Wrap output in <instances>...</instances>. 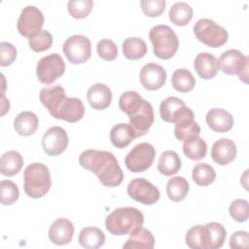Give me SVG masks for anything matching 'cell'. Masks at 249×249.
<instances>
[{
    "label": "cell",
    "instance_id": "6da1fadb",
    "mask_svg": "<svg viewBox=\"0 0 249 249\" xmlns=\"http://www.w3.org/2000/svg\"><path fill=\"white\" fill-rule=\"evenodd\" d=\"M79 163L94 173L99 182L106 187H116L123 182L124 174L119 162L114 154L108 151L86 150L80 155Z\"/></svg>",
    "mask_w": 249,
    "mask_h": 249
},
{
    "label": "cell",
    "instance_id": "7a4b0ae2",
    "mask_svg": "<svg viewBox=\"0 0 249 249\" xmlns=\"http://www.w3.org/2000/svg\"><path fill=\"white\" fill-rule=\"evenodd\" d=\"M119 107L129 119L135 137L145 135L154 123V109L150 102L133 90L124 92L119 99Z\"/></svg>",
    "mask_w": 249,
    "mask_h": 249
},
{
    "label": "cell",
    "instance_id": "3957f363",
    "mask_svg": "<svg viewBox=\"0 0 249 249\" xmlns=\"http://www.w3.org/2000/svg\"><path fill=\"white\" fill-rule=\"evenodd\" d=\"M144 216L135 207H119L105 220L106 230L113 235L132 234L143 227Z\"/></svg>",
    "mask_w": 249,
    "mask_h": 249
},
{
    "label": "cell",
    "instance_id": "277c9868",
    "mask_svg": "<svg viewBox=\"0 0 249 249\" xmlns=\"http://www.w3.org/2000/svg\"><path fill=\"white\" fill-rule=\"evenodd\" d=\"M23 189L33 198L44 196L52 185L49 168L41 162H33L26 166L23 173Z\"/></svg>",
    "mask_w": 249,
    "mask_h": 249
},
{
    "label": "cell",
    "instance_id": "5b68a950",
    "mask_svg": "<svg viewBox=\"0 0 249 249\" xmlns=\"http://www.w3.org/2000/svg\"><path fill=\"white\" fill-rule=\"evenodd\" d=\"M149 38L153 45V51L157 57L169 59L177 52L179 39L175 31L168 25L159 24L151 28Z\"/></svg>",
    "mask_w": 249,
    "mask_h": 249
},
{
    "label": "cell",
    "instance_id": "8992f818",
    "mask_svg": "<svg viewBox=\"0 0 249 249\" xmlns=\"http://www.w3.org/2000/svg\"><path fill=\"white\" fill-rule=\"evenodd\" d=\"M196 39L211 48H219L228 41V31L209 18H200L194 25Z\"/></svg>",
    "mask_w": 249,
    "mask_h": 249
},
{
    "label": "cell",
    "instance_id": "52a82bcc",
    "mask_svg": "<svg viewBox=\"0 0 249 249\" xmlns=\"http://www.w3.org/2000/svg\"><path fill=\"white\" fill-rule=\"evenodd\" d=\"M155 156L156 150L154 146L148 142H142L130 150L124 159V163L131 172H144L152 165Z\"/></svg>",
    "mask_w": 249,
    "mask_h": 249
},
{
    "label": "cell",
    "instance_id": "ba28073f",
    "mask_svg": "<svg viewBox=\"0 0 249 249\" xmlns=\"http://www.w3.org/2000/svg\"><path fill=\"white\" fill-rule=\"evenodd\" d=\"M65 63L58 53H50L42 57L36 66V74L39 81L43 84L50 85L63 75Z\"/></svg>",
    "mask_w": 249,
    "mask_h": 249
},
{
    "label": "cell",
    "instance_id": "9c48e42d",
    "mask_svg": "<svg viewBox=\"0 0 249 249\" xmlns=\"http://www.w3.org/2000/svg\"><path fill=\"white\" fill-rule=\"evenodd\" d=\"M219 69L228 75H238L239 79L247 83L248 56L240 51L231 49L224 52L219 58Z\"/></svg>",
    "mask_w": 249,
    "mask_h": 249
},
{
    "label": "cell",
    "instance_id": "30bf717a",
    "mask_svg": "<svg viewBox=\"0 0 249 249\" xmlns=\"http://www.w3.org/2000/svg\"><path fill=\"white\" fill-rule=\"evenodd\" d=\"M63 53L69 62L82 64L88 61L91 54V44L84 35H72L63 44Z\"/></svg>",
    "mask_w": 249,
    "mask_h": 249
},
{
    "label": "cell",
    "instance_id": "8fae6325",
    "mask_svg": "<svg viewBox=\"0 0 249 249\" xmlns=\"http://www.w3.org/2000/svg\"><path fill=\"white\" fill-rule=\"evenodd\" d=\"M43 25V13L37 7L31 5L22 9L17 23L19 34L29 39L41 32Z\"/></svg>",
    "mask_w": 249,
    "mask_h": 249
},
{
    "label": "cell",
    "instance_id": "7c38bea8",
    "mask_svg": "<svg viewBox=\"0 0 249 249\" xmlns=\"http://www.w3.org/2000/svg\"><path fill=\"white\" fill-rule=\"evenodd\" d=\"M129 197L146 205H152L159 201L160 194L159 189L145 178L132 179L127 185Z\"/></svg>",
    "mask_w": 249,
    "mask_h": 249
},
{
    "label": "cell",
    "instance_id": "4fadbf2b",
    "mask_svg": "<svg viewBox=\"0 0 249 249\" xmlns=\"http://www.w3.org/2000/svg\"><path fill=\"white\" fill-rule=\"evenodd\" d=\"M160 114L164 122L176 124L179 121L194 115V112L189 107H186L182 99L176 96H169L161 101L160 105Z\"/></svg>",
    "mask_w": 249,
    "mask_h": 249
},
{
    "label": "cell",
    "instance_id": "5bb4252c",
    "mask_svg": "<svg viewBox=\"0 0 249 249\" xmlns=\"http://www.w3.org/2000/svg\"><path fill=\"white\" fill-rule=\"evenodd\" d=\"M68 145V135L64 128L52 126L43 135L42 147L49 156H58L62 154Z\"/></svg>",
    "mask_w": 249,
    "mask_h": 249
},
{
    "label": "cell",
    "instance_id": "9a60e30c",
    "mask_svg": "<svg viewBox=\"0 0 249 249\" xmlns=\"http://www.w3.org/2000/svg\"><path fill=\"white\" fill-rule=\"evenodd\" d=\"M139 79L142 86L149 90L160 89L166 81V71L157 63L145 64L140 70Z\"/></svg>",
    "mask_w": 249,
    "mask_h": 249
},
{
    "label": "cell",
    "instance_id": "2e32d148",
    "mask_svg": "<svg viewBox=\"0 0 249 249\" xmlns=\"http://www.w3.org/2000/svg\"><path fill=\"white\" fill-rule=\"evenodd\" d=\"M40 101L48 109L50 114L56 119L60 106L66 99L64 89L60 85L45 87L40 90Z\"/></svg>",
    "mask_w": 249,
    "mask_h": 249
},
{
    "label": "cell",
    "instance_id": "e0dca14e",
    "mask_svg": "<svg viewBox=\"0 0 249 249\" xmlns=\"http://www.w3.org/2000/svg\"><path fill=\"white\" fill-rule=\"evenodd\" d=\"M237 154L235 143L228 138H221L214 142L211 149L212 160L220 164L226 165L231 162Z\"/></svg>",
    "mask_w": 249,
    "mask_h": 249
},
{
    "label": "cell",
    "instance_id": "ac0fdd59",
    "mask_svg": "<svg viewBox=\"0 0 249 249\" xmlns=\"http://www.w3.org/2000/svg\"><path fill=\"white\" fill-rule=\"evenodd\" d=\"M74 226L72 222L65 218L55 220L49 229V238L56 245H66L73 237Z\"/></svg>",
    "mask_w": 249,
    "mask_h": 249
},
{
    "label": "cell",
    "instance_id": "d6986e66",
    "mask_svg": "<svg viewBox=\"0 0 249 249\" xmlns=\"http://www.w3.org/2000/svg\"><path fill=\"white\" fill-rule=\"evenodd\" d=\"M208 126L216 132H227L233 126V117L225 109H210L205 116Z\"/></svg>",
    "mask_w": 249,
    "mask_h": 249
},
{
    "label": "cell",
    "instance_id": "ffe728a7",
    "mask_svg": "<svg viewBox=\"0 0 249 249\" xmlns=\"http://www.w3.org/2000/svg\"><path fill=\"white\" fill-rule=\"evenodd\" d=\"M185 241L192 249H211V237L207 225L192 227L186 233Z\"/></svg>",
    "mask_w": 249,
    "mask_h": 249
},
{
    "label": "cell",
    "instance_id": "44dd1931",
    "mask_svg": "<svg viewBox=\"0 0 249 249\" xmlns=\"http://www.w3.org/2000/svg\"><path fill=\"white\" fill-rule=\"evenodd\" d=\"M194 67L200 78L209 80L217 75L219 70V61L212 53H200L195 58Z\"/></svg>",
    "mask_w": 249,
    "mask_h": 249
},
{
    "label": "cell",
    "instance_id": "7402d4cb",
    "mask_svg": "<svg viewBox=\"0 0 249 249\" xmlns=\"http://www.w3.org/2000/svg\"><path fill=\"white\" fill-rule=\"evenodd\" d=\"M87 97L89 105L93 109L104 110L112 101V91L105 84L97 83L88 89Z\"/></svg>",
    "mask_w": 249,
    "mask_h": 249
},
{
    "label": "cell",
    "instance_id": "603a6c76",
    "mask_svg": "<svg viewBox=\"0 0 249 249\" xmlns=\"http://www.w3.org/2000/svg\"><path fill=\"white\" fill-rule=\"evenodd\" d=\"M84 114L85 106L81 99L76 97H66L59 108L56 119L68 123H76L84 117Z\"/></svg>",
    "mask_w": 249,
    "mask_h": 249
},
{
    "label": "cell",
    "instance_id": "cb8c5ba5",
    "mask_svg": "<svg viewBox=\"0 0 249 249\" xmlns=\"http://www.w3.org/2000/svg\"><path fill=\"white\" fill-rule=\"evenodd\" d=\"M39 125V119L37 115L30 111H23L19 113L15 121L14 127L15 130L22 136H29L33 134Z\"/></svg>",
    "mask_w": 249,
    "mask_h": 249
},
{
    "label": "cell",
    "instance_id": "d4e9b609",
    "mask_svg": "<svg viewBox=\"0 0 249 249\" xmlns=\"http://www.w3.org/2000/svg\"><path fill=\"white\" fill-rule=\"evenodd\" d=\"M23 165V158L17 151H8L1 156L0 171L4 176H14L18 174Z\"/></svg>",
    "mask_w": 249,
    "mask_h": 249
},
{
    "label": "cell",
    "instance_id": "484cf974",
    "mask_svg": "<svg viewBox=\"0 0 249 249\" xmlns=\"http://www.w3.org/2000/svg\"><path fill=\"white\" fill-rule=\"evenodd\" d=\"M78 241L85 248L96 249L104 244L105 234L99 228L87 227L80 231Z\"/></svg>",
    "mask_w": 249,
    "mask_h": 249
},
{
    "label": "cell",
    "instance_id": "4316f807",
    "mask_svg": "<svg viewBox=\"0 0 249 249\" xmlns=\"http://www.w3.org/2000/svg\"><path fill=\"white\" fill-rule=\"evenodd\" d=\"M181 160L179 155L172 151L167 150L161 153L158 160V170L164 176H171L177 173L181 168Z\"/></svg>",
    "mask_w": 249,
    "mask_h": 249
},
{
    "label": "cell",
    "instance_id": "83f0119b",
    "mask_svg": "<svg viewBox=\"0 0 249 249\" xmlns=\"http://www.w3.org/2000/svg\"><path fill=\"white\" fill-rule=\"evenodd\" d=\"M134 138L136 137L129 124H118L114 125L110 131L112 144L120 149L128 146Z\"/></svg>",
    "mask_w": 249,
    "mask_h": 249
},
{
    "label": "cell",
    "instance_id": "f1b7e54d",
    "mask_svg": "<svg viewBox=\"0 0 249 249\" xmlns=\"http://www.w3.org/2000/svg\"><path fill=\"white\" fill-rule=\"evenodd\" d=\"M183 152L187 158L193 160H199L206 156L207 144L198 135L191 136L184 141Z\"/></svg>",
    "mask_w": 249,
    "mask_h": 249
},
{
    "label": "cell",
    "instance_id": "f546056e",
    "mask_svg": "<svg viewBox=\"0 0 249 249\" xmlns=\"http://www.w3.org/2000/svg\"><path fill=\"white\" fill-rule=\"evenodd\" d=\"M189 190V182L182 176L172 177L166 184L167 196L174 202L183 200L187 196Z\"/></svg>",
    "mask_w": 249,
    "mask_h": 249
},
{
    "label": "cell",
    "instance_id": "4dcf8cb0",
    "mask_svg": "<svg viewBox=\"0 0 249 249\" xmlns=\"http://www.w3.org/2000/svg\"><path fill=\"white\" fill-rule=\"evenodd\" d=\"M168 16L175 25L185 26L193 18V9L186 2H176L169 9Z\"/></svg>",
    "mask_w": 249,
    "mask_h": 249
},
{
    "label": "cell",
    "instance_id": "1f68e13d",
    "mask_svg": "<svg viewBox=\"0 0 249 249\" xmlns=\"http://www.w3.org/2000/svg\"><path fill=\"white\" fill-rule=\"evenodd\" d=\"M155 246V238L150 231L143 227L130 234L126 242L124 244V248H145L153 249Z\"/></svg>",
    "mask_w": 249,
    "mask_h": 249
},
{
    "label": "cell",
    "instance_id": "d6a6232c",
    "mask_svg": "<svg viewBox=\"0 0 249 249\" xmlns=\"http://www.w3.org/2000/svg\"><path fill=\"white\" fill-rule=\"evenodd\" d=\"M171 83L174 88L179 92L191 91L196 85V79L193 74L186 68L176 69L171 77Z\"/></svg>",
    "mask_w": 249,
    "mask_h": 249
},
{
    "label": "cell",
    "instance_id": "836d02e7",
    "mask_svg": "<svg viewBox=\"0 0 249 249\" xmlns=\"http://www.w3.org/2000/svg\"><path fill=\"white\" fill-rule=\"evenodd\" d=\"M123 52L126 58L137 60L146 54L147 45L145 41L138 37H129L123 43Z\"/></svg>",
    "mask_w": 249,
    "mask_h": 249
},
{
    "label": "cell",
    "instance_id": "e575fe53",
    "mask_svg": "<svg viewBox=\"0 0 249 249\" xmlns=\"http://www.w3.org/2000/svg\"><path fill=\"white\" fill-rule=\"evenodd\" d=\"M192 178L198 186H208L215 181L216 172L211 165L205 162H199L194 166Z\"/></svg>",
    "mask_w": 249,
    "mask_h": 249
},
{
    "label": "cell",
    "instance_id": "d590c367",
    "mask_svg": "<svg viewBox=\"0 0 249 249\" xmlns=\"http://www.w3.org/2000/svg\"><path fill=\"white\" fill-rule=\"evenodd\" d=\"M200 127L199 124L195 121V117L185 119L175 124L174 135L179 141H185L191 136L199 135Z\"/></svg>",
    "mask_w": 249,
    "mask_h": 249
},
{
    "label": "cell",
    "instance_id": "8d00e7d4",
    "mask_svg": "<svg viewBox=\"0 0 249 249\" xmlns=\"http://www.w3.org/2000/svg\"><path fill=\"white\" fill-rule=\"evenodd\" d=\"M0 201L3 205L13 204L19 196L18 186L11 180H2L0 182Z\"/></svg>",
    "mask_w": 249,
    "mask_h": 249
},
{
    "label": "cell",
    "instance_id": "74e56055",
    "mask_svg": "<svg viewBox=\"0 0 249 249\" xmlns=\"http://www.w3.org/2000/svg\"><path fill=\"white\" fill-rule=\"evenodd\" d=\"M93 7L91 0H70L67 3V9L74 18H84L88 17Z\"/></svg>",
    "mask_w": 249,
    "mask_h": 249
},
{
    "label": "cell",
    "instance_id": "f35d334b",
    "mask_svg": "<svg viewBox=\"0 0 249 249\" xmlns=\"http://www.w3.org/2000/svg\"><path fill=\"white\" fill-rule=\"evenodd\" d=\"M29 47L36 53L47 51L53 44V35L48 30H42L28 41Z\"/></svg>",
    "mask_w": 249,
    "mask_h": 249
},
{
    "label": "cell",
    "instance_id": "ab89813d",
    "mask_svg": "<svg viewBox=\"0 0 249 249\" xmlns=\"http://www.w3.org/2000/svg\"><path fill=\"white\" fill-rule=\"evenodd\" d=\"M211 237V249H218L223 246L227 236V231L224 226L217 222H211L206 224Z\"/></svg>",
    "mask_w": 249,
    "mask_h": 249
},
{
    "label": "cell",
    "instance_id": "60d3db41",
    "mask_svg": "<svg viewBox=\"0 0 249 249\" xmlns=\"http://www.w3.org/2000/svg\"><path fill=\"white\" fill-rule=\"evenodd\" d=\"M96 51L99 57L107 61L114 60L118 55V48L110 39H101L97 43Z\"/></svg>",
    "mask_w": 249,
    "mask_h": 249
},
{
    "label": "cell",
    "instance_id": "b9f144b4",
    "mask_svg": "<svg viewBox=\"0 0 249 249\" xmlns=\"http://www.w3.org/2000/svg\"><path fill=\"white\" fill-rule=\"evenodd\" d=\"M229 212L231 217L236 222L242 223L248 219V202L245 199H235L233 200L230 207Z\"/></svg>",
    "mask_w": 249,
    "mask_h": 249
},
{
    "label": "cell",
    "instance_id": "7bdbcfd3",
    "mask_svg": "<svg viewBox=\"0 0 249 249\" xmlns=\"http://www.w3.org/2000/svg\"><path fill=\"white\" fill-rule=\"evenodd\" d=\"M140 4L147 17L155 18L163 13L166 2L164 0H142Z\"/></svg>",
    "mask_w": 249,
    "mask_h": 249
},
{
    "label": "cell",
    "instance_id": "ee69618b",
    "mask_svg": "<svg viewBox=\"0 0 249 249\" xmlns=\"http://www.w3.org/2000/svg\"><path fill=\"white\" fill-rule=\"evenodd\" d=\"M17 57V50L11 43L1 42L0 43V65L9 66Z\"/></svg>",
    "mask_w": 249,
    "mask_h": 249
},
{
    "label": "cell",
    "instance_id": "f6af8a7d",
    "mask_svg": "<svg viewBox=\"0 0 249 249\" xmlns=\"http://www.w3.org/2000/svg\"><path fill=\"white\" fill-rule=\"evenodd\" d=\"M249 246V235L245 231H237L231 234L230 238V247L231 249L248 248Z\"/></svg>",
    "mask_w": 249,
    "mask_h": 249
}]
</instances>
